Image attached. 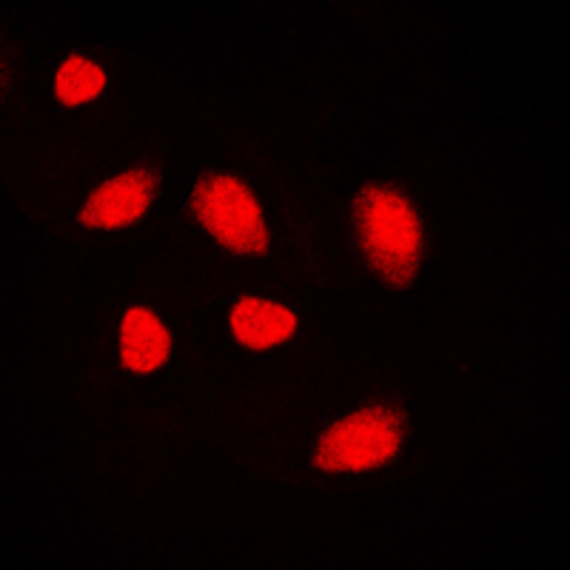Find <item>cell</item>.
Listing matches in <instances>:
<instances>
[{"label":"cell","mask_w":570,"mask_h":570,"mask_svg":"<svg viewBox=\"0 0 570 570\" xmlns=\"http://www.w3.org/2000/svg\"><path fill=\"white\" fill-rule=\"evenodd\" d=\"M354 237L365 266L385 283L409 285L420 268L422 226L400 191L368 186L354 203Z\"/></svg>","instance_id":"6da1fadb"},{"label":"cell","mask_w":570,"mask_h":570,"mask_svg":"<svg viewBox=\"0 0 570 570\" xmlns=\"http://www.w3.org/2000/svg\"><path fill=\"white\" fill-rule=\"evenodd\" d=\"M402 414L389 405H374L345 416L320 436L314 468L323 473L368 471L400 451Z\"/></svg>","instance_id":"7a4b0ae2"},{"label":"cell","mask_w":570,"mask_h":570,"mask_svg":"<svg viewBox=\"0 0 570 570\" xmlns=\"http://www.w3.org/2000/svg\"><path fill=\"white\" fill-rule=\"evenodd\" d=\"M197 220L217 237L220 246L237 254H263L268 248V228L263 208L240 180L226 175L203 177L191 197Z\"/></svg>","instance_id":"3957f363"},{"label":"cell","mask_w":570,"mask_h":570,"mask_svg":"<svg viewBox=\"0 0 570 570\" xmlns=\"http://www.w3.org/2000/svg\"><path fill=\"white\" fill-rule=\"evenodd\" d=\"M155 195L157 177L149 169H131L89 197L80 223L89 228H126L140 220Z\"/></svg>","instance_id":"277c9868"},{"label":"cell","mask_w":570,"mask_h":570,"mask_svg":"<svg viewBox=\"0 0 570 570\" xmlns=\"http://www.w3.org/2000/svg\"><path fill=\"white\" fill-rule=\"evenodd\" d=\"M234 340L252 351H268L288 343L297 331V317L285 305L259 297H243L232 308Z\"/></svg>","instance_id":"5b68a950"},{"label":"cell","mask_w":570,"mask_h":570,"mask_svg":"<svg viewBox=\"0 0 570 570\" xmlns=\"http://www.w3.org/2000/svg\"><path fill=\"white\" fill-rule=\"evenodd\" d=\"M169 331L149 308H129L120 325V360L135 374H151L169 360Z\"/></svg>","instance_id":"8992f818"},{"label":"cell","mask_w":570,"mask_h":570,"mask_svg":"<svg viewBox=\"0 0 570 570\" xmlns=\"http://www.w3.org/2000/svg\"><path fill=\"white\" fill-rule=\"evenodd\" d=\"M106 89V71L86 58H69L55 78V98L63 106H83Z\"/></svg>","instance_id":"52a82bcc"}]
</instances>
